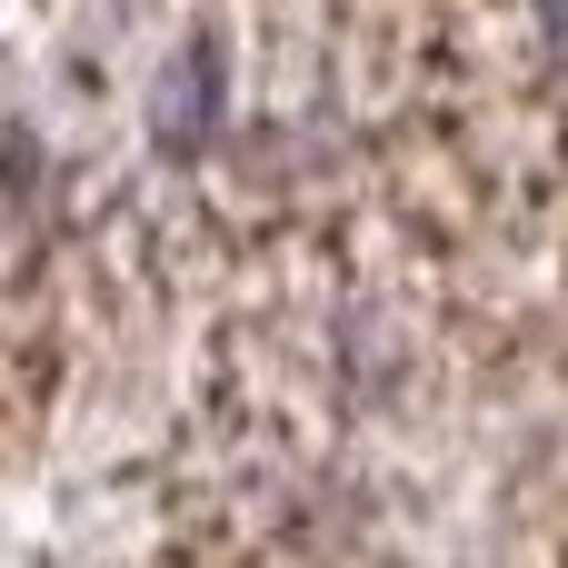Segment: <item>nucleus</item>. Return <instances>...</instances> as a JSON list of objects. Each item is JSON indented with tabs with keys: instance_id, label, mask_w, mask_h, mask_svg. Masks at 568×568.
Here are the masks:
<instances>
[{
	"instance_id": "f257e3e1",
	"label": "nucleus",
	"mask_w": 568,
	"mask_h": 568,
	"mask_svg": "<svg viewBox=\"0 0 568 568\" xmlns=\"http://www.w3.org/2000/svg\"><path fill=\"white\" fill-rule=\"evenodd\" d=\"M200 120H210V50H190L160 80V140H200Z\"/></svg>"
}]
</instances>
